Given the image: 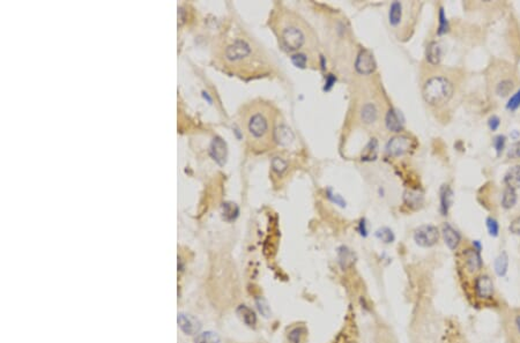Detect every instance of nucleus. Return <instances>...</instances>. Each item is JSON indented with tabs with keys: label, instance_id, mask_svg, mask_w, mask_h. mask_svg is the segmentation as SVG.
I'll use <instances>...</instances> for the list:
<instances>
[{
	"label": "nucleus",
	"instance_id": "37998d69",
	"mask_svg": "<svg viewBox=\"0 0 520 343\" xmlns=\"http://www.w3.org/2000/svg\"><path fill=\"white\" fill-rule=\"evenodd\" d=\"M472 247H473L475 251L480 252V253H481L482 250H483V245H482V243L480 242V241H473V242H472Z\"/></svg>",
	"mask_w": 520,
	"mask_h": 343
},
{
	"label": "nucleus",
	"instance_id": "cd10ccee",
	"mask_svg": "<svg viewBox=\"0 0 520 343\" xmlns=\"http://www.w3.org/2000/svg\"><path fill=\"white\" fill-rule=\"evenodd\" d=\"M256 305H257V309L258 311H259V313L265 316V318H269L270 314H272V311H270V307H269V304L267 303V301L264 297H257L256 298Z\"/></svg>",
	"mask_w": 520,
	"mask_h": 343
},
{
	"label": "nucleus",
	"instance_id": "7c9ffc66",
	"mask_svg": "<svg viewBox=\"0 0 520 343\" xmlns=\"http://www.w3.org/2000/svg\"><path fill=\"white\" fill-rule=\"evenodd\" d=\"M486 225H487L488 233L490 234L491 237L500 236V223H498V221L495 218L489 216V218L486 220Z\"/></svg>",
	"mask_w": 520,
	"mask_h": 343
},
{
	"label": "nucleus",
	"instance_id": "9b49d317",
	"mask_svg": "<svg viewBox=\"0 0 520 343\" xmlns=\"http://www.w3.org/2000/svg\"><path fill=\"white\" fill-rule=\"evenodd\" d=\"M506 331L512 343H520V310H513L508 316Z\"/></svg>",
	"mask_w": 520,
	"mask_h": 343
},
{
	"label": "nucleus",
	"instance_id": "9d476101",
	"mask_svg": "<svg viewBox=\"0 0 520 343\" xmlns=\"http://www.w3.org/2000/svg\"><path fill=\"white\" fill-rule=\"evenodd\" d=\"M443 241L450 250L457 251L461 244V234L459 233L456 228H453L450 223H444L442 230H440Z\"/></svg>",
	"mask_w": 520,
	"mask_h": 343
},
{
	"label": "nucleus",
	"instance_id": "6e6552de",
	"mask_svg": "<svg viewBox=\"0 0 520 343\" xmlns=\"http://www.w3.org/2000/svg\"><path fill=\"white\" fill-rule=\"evenodd\" d=\"M414 148V142L407 136H397L393 137L387 143V154L393 157H399L405 154L409 153Z\"/></svg>",
	"mask_w": 520,
	"mask_h": 343
},
{
	"label": "nucleus",
	"instance_id": "c85d7f7f",
	"mask_svg": "<svg viewBox=\"0 0 520 343\" xmlns=\"http://www.w3.org/2000/svg\"><path fill=\"white\" fill-rule=\"evenodd\" d=\"M405 201L410 208H418L422 205L423 197L417 192H409L408 195H405Z\"/></svg>",
	"mask_w": 520,
	"mask_h": 343
},
{
	"label": "nucleus",
	"instance_id": "1a4fd4ad",
	"mask_svg": "<svg viewBox=\"0 0 520 343\" xmlns=\"http://www.w3.org/2000/svg\"><path fill=\"white\" fill-rule=\"evenodd\" d=\"M355 68L357 73H360L362 75H370L376 71V62L370 51L362 50L357 55Z\"/></svg>",
	"mask_w": 520,
	"mask_h": 343
},
{
	"label": "nucleus",
	"instance_id": "a211bd4d",
	"mask_svg": "<svg viewBox=\"0 0 520 343\" xmlns=\"http://www.w3.org/2000/svg\"><path fill=\"white\" fill-rule=\"evenodd\" d=\"M338 261H339L340 267H341L342 269H347L351 266H353V263L355 262V254H354V252L347 246L339 247Z\"/></svg>",
	"mask_w": 520,
	"mask_h": 343
},
{
	"label": "nucleus",
	"instance_id": "f257e3e1",
	"mask_svg": "<svg viewBox=\"0 0 520 343\" xmlns=\"http://www.w3.org/2000/svg\"><path fill=\"white\" fill-rule=\"evenodd\" d=\"M242 126L247 142L255 149L264 150L275 140L272 109L265 103H251L242 112Z\"/></svg>",
	"mask_w": 520,
	"mask_h": 343
},
{
	"label": "nucleus",
	"instance_id": "e433bc0d",
	"mask_svg": "<svg viewBox=\"0 0 520 343\" xmlns=\"http://www.w3.org/2000/svg\"><path fill=\"white\" fill-rule=\"evenodd\" d=\"M291 60H292V63H294L297 67H304L305 65H307L308 58L305 57V55H303V54H296V55L292 56Z\"/></svg>",
	"mask_w": 520,
	"mask_h": 343
},
{
	"label": "nucleus",
	"instance_id": "2f4dec72",
	"mask_svg": "<svg viewBox=\"0 0 520 343\" xmlns=\"http://www.w3.org/2000/svg\"><path fill=\"white\" fill-rule=\"evenodd\" d=\"M272 168H273V171L275 173H278L279 176H281L287 171L288 163H287V161H285L281 157H274L272 161Z\"/></svg>",
	"mask_w": 520,
	"mask_h": 343
},
{
	"label": "nucleus",
	"instance_id": "f704fd0d",
	"mask_svg": "<svg viewBox=\"0 0 520 343\" xmlns=\"http://www.w3.org/2000/svg\"><path fill=\"white\" fill-rule=\"evenodd\" d=\"M238 214V210L237 208H236V206H234L233 203H227V205H225L224 207V216L226 220L228 221H233L236 219V216H237Z\"/></svg>",
	"mask_w": 520,
	"mask_h": 343
},
{
	"label": "nucleus",
	"instance_id": "ddd939ff",
	"mask_svg": "<svg viewBox=\"0 0 520 343\" xmlns=\"http://www.w3.org/2000/svg\"><path fill=\"white\" fill-rule=\"evenodd\" d=\"M358 114H360V120L366 126L374 125L376 121H377L379 116L377 107H376V104L371 102L364 103L363 105L361 107Z\"/></svg>",
	"mask_w": 520,
	"mask_h": 343
},
{
	"label": "nucleus",
	"instance_id": "4be33fe9",
	"mask_svg": "<svg viewBox=\"0 0 520 343\" xmlns=\"http://www.w3.org/2000/svg\"><path fill=\"white\" fill-rule=\"evenodd\" d=\"M237 314L241 316V319L244 321V324L247 325L250 327H255L257 324V315L255 311L246 305H239L237 309Z\"/></svg>",
	"mask_w": 520,
	"mask_h": 343
},
{
	"label": "nucleus",
	"instance_id": "20e7f679",
	"mask_svg": "<svg viewBox=\"0 0 520 343\" xmlns=\"http://www.w3.org/2000/svg\"><path fill=\"white\" fill-rule=\"evenodd\" d=\"M280 40L287 50L297 51L304 46L307 37L300 25L296 23H287L281 29Z\"/></svg>",
	"mask_w": 520,
	"mask_h": 343
},
{
	"label": "nucleus",
	"instance_id": "4c0bfd02",
	"mask_svg": "<svg viewBox=\"0 0 520 343\" xmlns=\"http://www.w3.org/2000/svg\"><path fill=\"white\" fill-rule=\"evenodd\" d=\"M509 231L512 234H515V236H520V216L511 221L509 225Z\"/></svg>",
	"mask_w": 520,
	"mask_h": 343
},
{
	"label": "nucleus",
	"instance_id": "423d86ee",
	"mask_svg": "<svg viewBox=\"0 0 520 343\" xmlns=\"http://www.w3.org/2000/svg\"><path fill=\"white\" fill-rule=\"evenodd\" d=\"M252 54L251 45L244 40H236L226 47L225 58L231 64L241 63L246 60Z\"/></svg>",
	"mask_w": 520,
	"mask_h": 343
},
{
	"label": "nucleus",
	"instance_id": "bb28decb",
	"mask_svg": "<svg viewBox=\"0 0 520 343\" xmlns=\"http://www.w3.org/2000/svg\"><path fill=\"white\" fill-rule=\"evenodd\" d=\"M513 81L510 80V79H504L502 80L501 82H498V85L496 86V93L498 96H508V95L512 92L513 89Z\"/></svg>",
	"mask_w": 520,
	"mask_h": 343
},
{
	"label": "nucleus",
	"instance_id": "f03ea898",
	"mask_svg": "<svg viewBox=\"0 0 520 343\" xmlns=\"http://www.w3.org/2000/svg\"><path fill=\"white\" fill-rule=\"evenodd\" d=\"M454 93L452 82L444 76H432L422 89L425 101L431 107H442L450 102Z\"/></svg>",
	"mask_w": 520,
	"mask_h": 343
},
{
	"label": "nucleus",
	"instance_id": "2eb2a0df",
	"mask_svg": "<svg viewBox=\"0 0 520 343\" xmlns=\"http://www.w3.org/2000/svg\"><path fill=\"white\" fill-rule=\"evenodd\" d=\"M404 16V5L399 2H394L391 4L390 10H388V22L391 27L398 28L403 22Z\"/></svg>",
	"mask_w": 520,
	"mask_h": 343
},
{
	"label": "nucleus",
	"instance_id": "473e14b6",
	"mask_svg": "<svg viewBox=\"0 0 520 343\" xmlns=\"http://www.w3.org/2000/svg\"><path fill=\"white\" fill-rule=\"evenodd\" d=\"M438 19H439V21H438L439 24H438V29H437V34L443 35L449 30V21L447 19V15H445L444 10L442 7H440V10H439Z\"/></svg>",
	"mask_w": 520,
	"mask_h": 343
},
{
	"label": "nucleus",
	"instance_id": "79ce46f5",
	"mask_svg": "<svg viewBox=\"0 0 520 343\" xmlns=\"http://www.w3.org/2000/svg\"><path fill=\"white\" fill-rule=\"evenodd\" d=\"M334 84H335V77L332 75V74H330L329 76H327V79H326V84H325L326 85V90H330L332 88V86H333Z\"/></svg>",
	"mask_w": 520,
	"mask_h": 343
},
{
	"label": "nucleus",
	"instance_id": "c9c22d12",
	"mask_svg": "<svg viewBox=\"0 0 520 343\" xmlns=\"http://www.w3.org/2000/svg\"><path fill=\"white\" fill-rule=\"evenodd\" d=\"M519 107H520V89L510 97L508 103H506V109L510 111H515Z\"/></svg>",
	"mask_w": 520,
	"mask_h": 343
},
{
	"label": "nucleus",
	"instance_id": "c756f323",
	"mask_svg": "<svg viewBox=\"0 0 520 343\" xmlns=\"http://www.w3.org/2000/svg\"><path fill=\"white\" fill-rule=\"evenodd\" d=\"M195 343H220V336L216 333H202L195 338Z\"/></svg>",
	"mask_w": 520,
	"mask_h": 343
},
{
	"label": "nucleus",
	"instance_id": "f3484780",
	"mask_svg": "<svg viewBox=\"0 0 520 343\" xmlns=\"http://www.w3.org/2000/svg\"><path fill=\"white\" fill-rule=\"evenodd\" d=\"M509 255L505 251L501 252L500 254L497 255L495 261H493V271H495L496 275L500 277L506 276L509 272Z\"/></svg>",
	"mask_w": 520,
	"mask_h": 343
},
{
	"label": "nucleus",
	"instance_id": "4468645a",
	"mask_svg": "<svg viewBox=\"0 0 520 343\" xmlns=\"http://www.w3.org/2000/svg\"><path fill=\"white\" fill-rule=\"evenodd\" d=\"M404 124H405L404 118L401 114H399V111L395 109H390L387 111L385 117V125L388 131L394 133L403 131Z\"/></svg>",
	"mask_w": 520,
	"mask_h": 343
},
{
	"label": "nucleus",
	"instance_id": "6ab92c4d",
	"mask_svg": "<svg viewBox=\"0 0 520 343\" xmlns=\"http://www.w3.org/2000/svg\"><path fill=\"white\" fill-rule=\"evenodd\" d=\"M504 184L506 188L512 190L520 188V166H514L509 169L504 176Z\"/></svg>",
	"mask_w": 520,
	"mask_h": 343
},
{
	"label": "nucleus",
	"instance_id": "412c9836",
	"mask_svg": "<svg viewBox=\"0 0 520 343\" xmlns=\"http://www.w3.org/2000/svg\"><path fill=\"white\" fill-rule=\"evenodd\" d=\"M452 197H453L452 190L450 189L448 185H444L442 190H440V213H442V215L444 216L448 215L450 207H451Z\"/></svg>",
	"mask_w": 520,
	"mask_h": 343
},
{
	"label": "nucleus",
	"instance_id": "7ed1b4c3",
	"mask_svg": "<svg viewBox=\"0 0 520 343\" xmlns=\"http://www.w3.org/2000/svg\"><path fill=\"white\" fill-rule=\"evenodd\" d=\"M472 290H473L474 298L481 303L492 302L496 296L495 282L490 275L483 272L473 277Z\"/></svg>",
	"mask_w": 520,
	"mask_h": 343
},
{
	"label": "nucleus",
	"instance_id": "aec40b11",
	"mask_svg": "<svg viewBox=\"0 0 520 343\" xmlns=\"http://www.w3.org/2000/svg\"><path fill=\"white\" fill-rule=\"evenodd\" d=\"M442 47L437 42H431L427 47V62L431 65H438L442 60Z\"/></svg>",
	"mask_w": 520,
	"mask_h": 343
},
{
	"label": "nucleus",
	"instance_id": "0eeeda50",
	"mask_svg": "<svg viewBox=\"0 0 520 343\" xmlns=\"http://www.w3.org/2000/svg\"><path fill=\"white\" fill-rule=\"evenodd\" d=\"M440 232L437 227L431 224H425L415 229L414 231V242L421 247H432L435 246L439 241Z\"/></svg>",
	"mask_w": 520,
	"mask_h": 343
},
{
	"label": "nucleus",
	"instance_id": "ea45409f",
	"mask_svg": "<svg viewBox=\"0 0 520 343\" xmlns=\"http://www.w3.org/2000/svg\"><path fill=\"white\" fill-rule=\"evenodd\" d=\"M488 126L491 131H497L501 126V119L497 116H491L488 120Z\"/></svg>",
	"mask_w": 520,
	"mask_h": 343
},
{
	"label": "nucleus",
	"instance_id": "72a5a7b5",
	"mask_svg": "<svg viewBox=\"0 0 520 343\" xmlns=\"http://www.w3.org/2000/svg\"><path fill=\"white\" fill-rule=\"evenodd\" d=\"M505 143H506V138L504 136H497L493 138L492 146H493V148H495L498 156L503 153V150L505 148Z\"/></svg>",
	"mask_w": 520,
	"mask_h": 343
},
{
	"label": "nucleus",
	"instance_id": "b1692460",
	"mask_svg": "<svg viewBox=\"0 0 520 343\" xmlns=\"http://www.w3.org/2000/svg\"><path fill=\"white\" fill-rule=\"evenodd\" d=\"M274 138L281 143V145H289L294 140V134L286 126H280L278 131H275Z\"/></svg>",
	"mask_w": 520,
	"mask_h": 343
},
{
	"label": "nucleus",
	"instance_id": "39448f33",
	"mask_svg": "<svg viewBox=\"0 0 520 343\" xmlns=\"http://www.w3.org/2000/svg\"><path fill=\"white\" fill-rule=\"evenodd\" d=\"M461 262L462 269H464L467 275L476 276L480 273H482L483 269V260L481 253L475 251L473 247H468L461 252Z\"/></svg>",
	"mask_w": 520,
	"mask_h": 343
},
{
	"label": "nucleus",
	"instance_id": "f8f14e48",
	"mask_svg": "<svg viewBox=\"0 0 520 343\" xmlns=\"http://www.w3.org/2000/svg\"><path fill=\"white\" fill-rule=\"evenodd\" d=\"M178 325L182 331L187 334V335H194V334L200 331V327H202L198 319H195L192 315L183 313L178 315Z\"/></svg>",
	"mask_w": 520,
	"mask_h": 343
},
{
	"label": "nucleus",
	"instance_id": "a878e982",
	"mask_svg": "<svg viewBox=\"0 0 520 343\" xmlns=\"http://www.w3.org/2000/svg\"><path fill=\"white\" fill-rule=\"evenodd\" d=\"M376 237H377L381 242H383L384 244H392V243L395 240L394 232H393L392 230L387 227H383L381 229H378L377 231H376Z\"/></svg>",
	"mask_w": 520,
	"mask_h": 343
},
{
	"label": "nucleus",
	"instance_id": "393cba45",
	"mask_svg": "<svg viewBox=\"0 0 520 343\" xmlns=\"http://www.w3.org/2000/svg\"><path fill=\"white\" fill-rule=\"evenodd\" d=\"M517 199L518 198L515 190L506 188L503 193V197H502V206H503L505 209H511V208L514 207L515 203H517Z\"/></svg>",
	"mask_w": 520,
	"mask_h": 343
},
{
	"label": "nucleus",
	"instance_id": "58836bf2",
	"mask_svg": "<svg viewBox=\"0 0 520 343\" xmlns=\"http://www.w3.org/2000/svg\"><path fill=\"white\" fill-rule=\"evenodd\" d=\"M508 156L510 159H520V141H517L511 146Z\"/></svg>",
	"mask_w": 520,
	"mask_h": 343
},
{
	"label": "nucleus",
	"instance_id": "dca6fc26",
	"mask_svg": "<svg viewBox=\"0 0 520 343\" xmlns=\"http://www.w3.org/2000/svg\"><path fill=\"white\" fill-rule=\"evenodd\" d=\"M211 153L213 155L214 160H215L217 163L224 164L226 162L227 147H226V143L222 141V139H220V138L214 139L212 142V146H211Z\"/></svg>",
	"mask_w": 520,
	"mask_h": 343
},
{
	"label": "nucleus",
	"instance_id": "5701e85b",
	"mask_svg": "<svg viewBox=\"0 0 520 343\" xmlns=\"http://www.w3.org/2000/svg\"><path fill=\"white\" fill-rule=\"evenodd\" d=\"M307 336V328L303 326L292 327L287 334L288 343H303Z\"/></svg>",
	"mask_w": 520,
	"mask_h": 343
},
{
	"label": "nucleus",
	"instance_id": "a19ab883",
	"mask_svg": "<svg viewBox=\"0 0 520 343\" xmlns=\"http://www.w3.org/2000/svg\"><path fill=\"white\" fill-rule=\"evenodd\" d=\"M358 232H360L361 236L363 237L368 236V228H366V223L364 220H362L360 222V225H358Z\"/></svg>",
	"mask_w": 520,
	"mask_h": 343
}]
</instances>
